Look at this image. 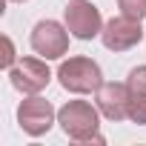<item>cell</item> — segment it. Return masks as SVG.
Instances as JSON below:
<instances>
[{
    "mask_svg": "<svg viewBox=\"0 0 146 146\" xmlns=\"http://www.w3.org/2000/svg\"><path fill=\"white\" fill-rule=\"evenodd\" d=\"M98 112L100 109H95L86 100H66L57 109V123L72 140H80V143L83 140H98V143H103V135L98 132V126H100Z\"/></svg>",
    "mask_w": 146,
    "mask_h": 146,
    "instance_id": "obj_1",
    "label": "cell"
},
{
    "mask_svg": "<svg viewBox=\"0 0 146 146\" xmlns=\"http://www.w3.org/2000/svg\"><path fill=\"white\" fill-rule=\"evenodd\" d=\"M66 29L75 35L78 40H92L103 32V17L100 9L92 3V0H72L66 6Z\"/></svg>",
    "mask_w": 146,
    "mask_h": 146,
    "instance_id": "obj_3",
    "label": "cell"
},
{
    "mask_svg": "<svg viewBox=\"0 0 146 146\" xmlns=\"http://www.w3.org/2000/svg\"><path fill=\"white\" fill-rule=\"evenodd\" d=\"M129 120L137 126H146V95H140V92L129 95Z\"/></svg>",
    "mask_w": 146,
    "mask_h": 146,
    "instance_id": "obj_9",
    "label": "cell"
},
{
    "mask_svg": "<svg viewBox=\"0 0 146 146\" xmlns=\"http://www.w3.org/2000/svg\"><path fill=\"white\" fill-rule=\"evenodd\" d=\"M9 80H12V86H15L17 92H23V95H37V92H43V89L49 86L52 72H49V66H46V57H43V60H40V57H23V60H17V63L9 69Z\"/></svg>",
    "mask_w": 146,
    "mask_h": 146,
    "instance_id": "obj_4",
    "label": "cell"
},
{
    "mask_svg": "<svg viewBox=\"0 0 146 146\" xmlns=\"http://www.w3.org/2000/svg\"><path fill=\"white\" fill-rule=\"evenodd\" d=\"M129 83H100L98 89V109L109 120H126L129 117Z\"/></svg>",
    "mask_w": 146,
    "mask_h": 146,
    "instance_id": "obj_8",
    "label": "cell"
},
{
    "mask_svg": "<svg viewBox=\"0 0 146 146\" xmlns=\"http://www.w3.org/2000/svg\"><path fill=\"white\" fill-rule=\"evenodd\" d=\"M54 117H57V112L52 109V103L43 100V98H37V95H29V98L17 106V123H20V129H23L26 135H32V137L46 135V132L52 129Z\"/></svg>",
    "mask_w": 146,
    "mask_h": 146,
    "instance_id": "obj_6",
    "label": "cell"
},
{
    "mask_svg": "<svg viewBox=\"0 0 146 146\" xmlns=\"http://www.w3.org/2000/svg\"><path fill=\"white\" fill-rule=\"evenodd\" d=\"M100 40H103V46L109 52H126V49H132V46H137L143 40L140 20L126 17V15H117V17H112V20L103 23Z\"/></svg>",
    "mask_w": 146,
    "mask_h": 146,
    "instance_id": "obj_7",
    "label": "cell"
},
{
    "mask_svg": "<svg viewBox=\"0 0 146 146\" xmlns=\"http://www.w3.org/2000/svg\"><path fill=\"white\" fill-rule=\"evenodd\" d=\"M126 83H129V89H132V92H140V95H146V66H135V69L129 72Z\"/></svg>",
    "mask_w": 146,
    "mask_h": 146,
    "instance_id": "obj_11",
    "label": "cell"
},
{
    "mask_svg": "<svg viewBox=\"0 0 146 146\" xmlns=\"http://www.w3.org/2000/svg\"><path fill=\"white\" fill-rule=\"evenodd\" d=\"M17 60H15V43L9 40V37H3V66L6 69H12Z\"/></svg>",
    "mask_w": 146,
    "mask_h": 146,
    "instance_id": "obj_12",
    "label": "cell"
},
{
    "mask_svg": "<svg viewBox=\"0 0 146 146\" xmlns=\"http://www.w3.org/2000/svg\"><path fill=\"white\" fill-rule=\"evenodd\" d=\"M117 6H120V15L126 17H135V20L146 17V0H117Z\"/></svg>",
    "mask_w": 146,
    "mask_h": 146,
    "instance_id": "obj_10",
    "label": "cell"
},
{
    "mask_svg": "<svg viewBox=\"0 0 146 146\" xmlns=\"http://www.w3.org/2000/svg\"><path fill=\"white\" fill-rule=\"evenodd\" d=\"M12 3H26V0H12Z\"/></svg>",
    "mask_w": 146,
    "mask_h": 146,
    "instance_id": "obj_13",
    "label": "cell"
},
{
    "mask_svg": "<svg viewBox=\"0 0 146 146\" xmlns=\"http://www.w3.org/2000/svg\"><path fill=\"white\" fill-rule=\"evenodd\" d=\"M69 35L72 32L57 20H40L32 29V49L46 60H57L69 52Z\"/></svg>",
    "mask_w": 146,
    "mask_h": 146,
    "instance_id": "obj_5",
    "label": "cell"
},
{
    "mask_svg": "<svg viewBox=\"0 0 146 146\" xmlns=\"http://www.w3.org/2000/svg\"><path fill=\"white\" fill-rule=\"evenodd\" d=\"M57 80L72 95H89L98 92L103 83V72L92 57H69L57 69Z\"/></svg>",
    "mask_w": 146,
    "mask_h": 146,
    "instance_id": "obj_2",
    "label": "cell"
}]
</instances>
